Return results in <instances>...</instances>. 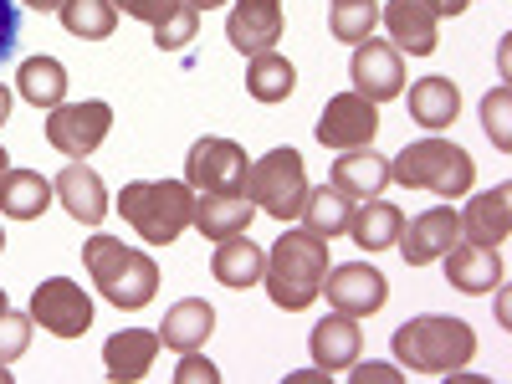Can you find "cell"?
<instances>
[{
    "instance_id": "8fae6325",
    "label": "cell",
    "mask_w": 512,
    "mask_h": 384,
    "mask_svg": "<svg viewBox=\"0 0 512 384\" xmlns=\"http://www.w3.org/2000/svg\"><path fill=\"white\" fill-rule=\"evenodd\" d=\"M379 134V103H369L364 93H338L328 98L323 118H318V144L323 149H364Z\"/></svg>"
},
{
    "instance_id": "d6986e66",
    "label": "cell",
    "mask_w": 512,
    "mask_h": 384,
    "mask_svg": "<svg viewBox=\"0 0 512 384\" xmlns=\"http://www.w3.org/2000/svg\"><path fill=\"white\" fill-rule=\"evenodd\" d=\"M154 354H159V328H123L103 344V369L113 384H134L154 369Z\"/></svg>"
},
{
    "instance_id": "83f0119b",
    "label": "cell",
    "mask_w": 512,
    "mask_h": 384,
    "mask_svg": "<svg viewBox=\"0 0 512 384\" xmlns=\"http://www.w3.org/2000/svg\"><path fill=\"white\" fill-rule=\"evenodd\" d=\"M16 93L31 103V108H57L67 103V67L57 57H26L21 72H16Z\"/></svg>"
},
{
    "instance_id": "f1b7e54d",
    "label": "cell",
    "mask_w": 512,
    "mask_h": 384,
    "mask_svg": "<svg viewBox=\"0 0 512 384\" xmlns=\"http://www.w3.org/2000/svg\"><path fill=\"white\" fill-rule=\"evenodd\" d=\"M292 88H297V67H292L277 47L251 57V67H246V93H251L256 103H287Z\"/></svg>"
},
{
    "instance_id": "7bdbcfd3",
    "label": "cell",
    "mask_w": 512,
    "mask_h": 384,
    "mask_svg": "<svg viewBox=\"0 0 512 384\" xmlns=\"http://www.w3.org/2000/svg\"><path fill=\"white\" fill-rule=\"evenodd\" d=\"M190 6H195V11H216V6H221V0H190Z\"/></svg>"
},
{
    "instance_id": "52a82bcc",
    "label": "cell",
    "mask_w": 512,
    "mask_h": 384,
    "mask_svg": "<svg viewBox=\"0 0 512 384\" xmlns=\"http://www.w3.org/2000/svg\"><path fill=\"white\" fill-rule=\"evenodd\" d=\"M246 175H251V159L236 139H216L205 134L190 144L185 154V185L200 195H246Z\"/></svg>"
},
{
    "instance_id": "ab89813d",
    "label": "cell",
    "mask_w": 512,
    "mask_h": 384,
    "mask_svg": "<svg viewBox=\"0 0 512 384\" xmlns=\"http://www.w3.org/2000/svg\"><path fill=\"white\" fill-rule=\"evenodd\" d=\"M425 6H431L436 16H461L466 6H472V0H425Z\"/></svg>"
},
{
    "instance_id": "ac0fdd59",
    "label": "cell",
    "mask_w": 512,
    "mask_h": 384,
    "mask_svg": "<svg viewBox=\"0 0 512 384\" xmlns=\"http://www.w3.org/2000/svg\"><path fill=\"white\" fill-rule=\"evenodd\" d=\"M52 195H57V205L67 210V216L77 221V226H98L103 216H108V190H103V180L93 175L82 159H72L62 175H57V185H52Z\"/></svg>"
},
{
    "instance_id": "f35d334b",
    "label": "cell",
    "mask_w": 512,
    "mask_h": 384,
    "mask_svg": "<svg viewBox=\"0 0 512 384\" xmlns=\"http://www.w3.org/2000/svg\"><path fill=\"white\" fill-rule=\"evenodd\" d=\"M349 379H354V384H400L405 374L390 369V364H374V359H369V364H359V369L349 364Z\"/></svg>"
},
{
    "instance_id": "5bb4252c",
    "label": "cell",
    "mask_w": 512,
    "mask_h": 384,
    "mask_svg": "<svg viewBox=\"0 0 512 384\" xmlns=\"http://www.w3.org/2000/svg\"><path fill=\"white\" fill-rule=\"evenodd\" d=\"M282 0H236L231 16H226V41L236 52L256 57V52H272L277 41H282Z\"/></svg>"
},
{
    "instance_id": "9a60e30c",
    "label": "cell",
    "mask_w": 512,
    "mask_h": 384,
    "mask_svg": "<svg viewBox=\"0 0 512 384\" xmlns=\"http://www.w3.org/2000/svg\"><path fill=\"white\" fill-rule=\"evenodd\" d=\"M384 31H390V47L410 52V57H431L436 41H441V16L425 6V0H390L379 11Z\"/></svg>"
},
{
    "instance_id": "484cf974",
    "label": "cell",
    "mask_w": 512,
    "mask_h": 384,
    "mask_svg": "<svg viewBox=\"0 0 512 384\" xmlns=\"http://www.w3.org/2000/svg\"><path fill=\"white\" fill-rule=\"evenodd\" d=\"M52 200H57L52 185L41 180L36 169H6V175H0V216H11V221H41Z\"/></svg>"
},
{
    "instance_id": "b9f144b4",
    "label": "cell",
    "mask_w": 512,
    "mask_h": 384,
    "mask_svg": "<svg viewBox=\"0 0 512 384\" xmlns=\"http://www.w3.org/2000/svg\"><path fill=\"white\" fill-rule=\"evenodd\" d=\"M6 118H11V88L0 82V123H6Z\"/></svg>"
},
{
    "instance_id": "4fadbf2b",
    "label": "cell",
    "mask_w": 512,
    "mask_h": 384,
    "mask_svg": "<svg viewBox=\"0 0 512 384\" xmlns=\"http://www.w3.org/2000/svg\"><path fill=\"white\" fill-rule=\"evenodd\" d=\"M461 241V216L451 205H431L425 216H415L410 226H400V256H405V267H431L441 262V256Z\"/></svg>"
},
{
    "instance_id": "e0dca14e",
    "label": "cell",
    "mask_w": 512,
    "mask_h": 384,
    "mask_svg": "<svg viewBox=\"0 0 512 384\" xmlns=\"http://www.w3.org/2000/svg\"><path fill=\"white\" fill-rule=\"evenodd\" d=\"M328 185L344 200H374V195H384V185H390V159L374 154L369 144L364 149H344L333 159V169H328Z\"/></svg>"
},
{
    "instance_id": "4dcf8cb0",
    "label": "cell",
    "mask_w": 512,
    "mask_h": 384,
    "mask_svg": "<svg viewBox=\"0 0 512 384\" xmlns=\"http://www.w3.org/2000/svg\"><path fill=\"white\" fill-rule=\"evenodd\" d=\"M57 16L82 41H108L118 31V6H113V0H62Z\"/></svg>"
},
{
    "instance_id": "7a4b0ae2",
    "label": "cell",
    "mask_w": 512,
    "mask_h": 384,
    "mask_svg": "<svg viewBox=\"0 0 512 384\" xmlns=\"http://www.w3.org/2000/svg\"><path fill=\"white\" fill-rule=\"evenodd\" d=\"M82 267H88L93 287L108 297L113 308L123 313H139L154 303V292H159V267H154V256L149 251H134V246H123L118 236H93L88 246H82Z\"/></svg>"
},
{
    "instance_id": "ffe728a7",
    "label": "cell",
    "mask_w": 512,
    "mask_h": 384,
    "mask_svg": "<svg viewBox=\"0 0 512 384\" xmlns=\"http://www.w3.org/2000/svg\"><path fill=\"white\" fill-rule=\"evenodd\" d=\"M507 231H512V185L482 190V195H472V205L461 210V241L502 246Z\"/></svg>"
},
{
    "instance_id": "1f68e13d",
    "label": "cell",
    "mask_w": 512,
    "mask_h": 384,
    "mask_svg": "<svg viewBox=\"0 0 512 384\" xmlns=\"http://www.w3.org/2000/svg\"><path fill=\"white\" fill-rule=\"evenodd\" d=\"M379 26V0H328V31L338 41H369Z\"/></svg>"
},
{
    "instance_id": "9c48e42d",
    "label": "cell",
    "mask_w": 512,
    "mask_h": 384,
    "mask_svg": "<svg viewBox=\"0 0 512 384\" xmlns=\"http://www.w3.org/2000/svg\"><path fill=\"white\" fill-rule=\"evenodd\" d=\"M31 323H41L52 338H82L93 328V297L72 277H47L31 292Z\"/></svg>"
},
{
    "instance_id": "2e32d148",
    "label": "cell",
    "mask_w": 512,
    "mask_h": 384,
    "mask_svg": "<svg viewBox=\"0 0 512 384\" xmlns=\"http://www.w3.org/2000/svg\"><path fill=\"white\" fill-rule=\"evenodd\" d=\"M441 262H446V287H456L466 297H482V292L502 287V256H497V246L456 241Z\"/></svg>"
},
{
    "instance_id": "603a6c76",
    "label": "cell",
    "mask_w": 512,
    "mask_h": 384,
    "mask_svg": "<svg viewBox=\"0 0 512 384\" xmlns=\"http://www.w3.org/2000/svg\"><path fill=\"white\" fill-rule=\"evenodd\" d=\"M210 333H216V308H210L205 297H180L159 323V344L175 349V354H190V349H205Z\"/></svg>"
},
{
    "instance_id": "7dc6e473",
    "label": "cell",
    "mask_w": 512,
    "mask_h": 384,
    "mask_svg": "<svg viewBox=\"0 0 512 384\" xmlns=\"http://www.w3.org/2000/svg\"><path fill=\"white\" fill-rule=\"evenodd\" d=\"M0 251H6V231H0Z\"/></svg>"
},
{
    "instance_id": "277c9868",
    "label": "cell",
    "mask_w": 512,
    "mask_h": 384,
    "mask_svg": "<svg viewBox=\"0 0 512 384\" xmlns=\"http://www.w3.org/2000/svg\"><path fill=\"white\" fill-rule=\"evenodd\" d=\"M118 210L149 246H175L190 231L195 190L185 180H134V185H123Z\"/></svg>"
},
{
    "instance_id": "ee69618b",
    "label": "cell",
    "mask_w": 512,
    "mask_h": 384,
    "mask_svg": "<svg viewBox=\"0 0 512 384\" xmlns=\"http://www.w3.org/2000/svg\"><path fill=\"white\" fill-rule=\"evenodd\" d=\"M6 169H11V154H6V149H0V175H6Z\"/></svg>"
},
{
    "instance_id": "f546056e",
    "label": "cell",
    "mask_w": 512,
    "mask_h": 384,
    "mask_svg": "<svg viewBox=\"0 0 512 384\" xmlns=\"http://www.w3.org/2000/svg\"><path fill=\"white\" fill-rule=\"evenodd\" d=\"M349 210H354V200H344L333 185H318V190H308V200H303V210H297V216H303V231L333 241V236L349 231Z\"/></svg>"
},
{
    "instance_id": "8992f818",
    "label": "cell",
    "mask_w": 512,
    "mask_h": 384,
    "mask_svg": "<svg viewBox=\"0 0 512 384\" xmlns=\"http://www.w3.org/2000/svg\"><path fill=\"white\" fill-rule=\"evenodd\" d=\"M246 200L272 221H292L308 200V169L297 149H272L262 159H251V175H246Z\"/></svg>"
},
{
    "instance_id": "cb8c5ba5",
    "label": "cell",
    "mask_w": 512,
    "mask_h": 384,
    "mask_svg": "<svg viewBox=\"0 0 512 384\" xmlns=\"http://www.w3.org/2000/svg\"><path fill=\"white\" fill-rule=\"evenodd\" d=\"M251 216L256 205L246 195H195V210H190V226L205 236V241H226V236H241L251 231Z\"/></svg>"
},
{
    "instance_id": "bcb514c9",
    "label": "cell",
    "mask_w": 512,
    "mask_h": 384,
    "mask_svg": "<svg viewBox=\"0 0 512 384\" xmlns=\"http://www.w3.org/2000/svg\"><path fill=\"white\" fill-rule=\"evenodd\" d=\"M6 308H11V303H6V287H0V313H6Z\"/></svg>"
},
{
    "instance_id": "7c38bea8",
    "label": "cell",
    "mask_w": 512,
    "mask_h": 384,
    "mask_svg": "<svg viewBox=\"0 0 512 384\" xmlns=\"http://www.w3.org/2000/svg\"><path fill=\"white\" fill-rule=\"evenodd\" d=\"M349 82L354 93H364L369 103H390L405 93V57L390 47V41H359L354 62H349Z\"/></svg>"
},
{
    "instance_id": "30bf717a",
    "label": "cell",
    "mask_w": 512,
    "mask_h": 384,
    "mask_svg": "<svg viewBox=\"0 0 512 384\" xmlns=\"http://www.w3.org/2000/svg\"><path fill=\"white\" fill-rule=\"evenodd\" d=\"M323 292H328V308L333 313H349V318H369L390 303V282L374 262H344V267H328L323 277Z\"/></svg>"
},
{
    "instance_id": "d6a6232c",
    "label": "cell",
    "mask_w": 512,
    "mask_h": 384,
    "mask_svg": "<svg viewBox=\"0 0 512 384\" xmlns=\"http://www.w3.org/2000/svg\"><path fill=\"white\" fill-rule=\"evenodd\" d=\"M482 128H487V139L502 154L512 149V88H507V82H497V88L482 98Z\"/></svg>"
},
{
    "instance_id": "44dd1931",
    "label": "cell",
    "mask_w": 512,
    "mask_h": 384,
    "mask_svg": "<svg viewBox=\"0 0 512 384\" xmlns=\"http://www.w3.org/2000/svg\"><path fill=\"white\" fill-rule=\"evenodd\" d=\"M308 349H313V364H318L323 374H333V369H349V364H359V349H364L359 318H349V313H328V318H323V323L313 328Z\"/></svg>"
},
{
    "instance_id": "d590c367",
    "label": "cell",
    "mask_w": 512,
    "mask_h": 384,
    "mask_svg": "<svg viewBox=\"0 0 512 384\" xmlns=\"http://www.w3.org/2000/svg\"><path fill=\"white\" fill-rule=\"evenodd\" d=\"M118 6V16H134V21H149V26H159L169 11H180L185 0H113Z\"/></svg>"
},
{
    "instance_id": "74e56055",
    "label": "cell",
    "mask_w": 512,
    "mask_h": 384,
    "mask_svg": "<svg viewBox=\"0 0 512 384\" xmlns=\"http://www.w3.org/2000/svg\"><path fill=\"white\" fill-rule=\"evenodd\" d=\"M21 0H0V62L16 52V36H21Z\"/></svg>"
},
{
    "instance_id": "60d3db41",
    "label": "cell",
    "mask_w": 512,
    "mask_h": 384,
    "mask_svg": "<svg viewBox=\"0 0 512 384\" xmlns=\"http://www.w3.org/2000/svg\"><path fill=\"white\" fill-rule=\"evenodd\" d=\"M21 6H31V11L47 16V11H62V0H21Z\"/></svg>"
},
{
    "instance_id": "6da1fadb",
    "label": "cell",
    "mask_w": 512,
    "mask_h": 384,
    "mask_svg": "<svg viewBox=\"0 0 512 384\" xmlns=\"http://www.w3.org/2000/svg\"><path fill=\"white\" fill-rule=\"evenodd\" d=\"M323 277H328V241L313 231H282L267 251V297L287 313H303L323 297Z\"/></svg>"
},
{
    "instance_id": "3957f363",
    "label": "cell",
    "mask_w": 512,
    "mask_h": 384,
    "mask_svg": "<svg viewBox=\"0 0 512 384\" xmlns=\"http://www.w3.org/2000/svg\"><path fill=\"white\" fill-rule=\"evenodd\" d=\"M477 354V333L466 318L446 313H420L395 328V359L415 374H456Z\"/></svg>"
},
{
    "instance_id": "5b68a950",
    "label": "cell",
    "mask_w": 512,
    "mask_h": 384,
    "mask_svg": "<svg viewBox=\"0 0 512 384\" xmlns=\"http://www.w3.org/2000/svg\"><path fill=\"white\" fill-rule=\"evenodd\" d=\"M390 180H400L405 190H431L441 200H461L477 180V164L451 139H415L390 159Z\"/></svg>"
},
{
    "instance_id": "7402d4cb",
    "label": "cell",
    "mask_w": 512,
    "mask_h": 384,
    "mask_svg": "<svg viewBox=\"0 0 512 384\" xmlns=\"http://www.w3.org/2000/svg\"><path fill=\"white\" fill-rule=\"evenodd\" d=\"M210 272H216V282H221V287L246 292V287L262 282V272H267V251L251 241V231L226 236V241H216V256H210Z\"/></svg>"
},
{
    "instance_id": "4316f807",
    "label": "cell",
    "mask_w": 512,
    "mask_h": 384,
    "mask_svg": "<svg viewBox=\"0 0 512 384\" xmlns=\"http://www.w3.org/2000/svg\"><path fill=\"white\" fill-rule=\"evenodd\" d=\"M400 226H405V216H400V205H390V200H359L354 210H349V236H354V246H364V251H384V246H395L400 241Z\"/></svg>"
},
{
    "instance_id": "e575fe53",
    "label": "cell",
    "mask_w": 512,
    "mask_h": 384,
    "mask_svg": "<svg viewBox=\"0 0 512 384\" xmlns=\"http://www.w3.org/2000/svg\"><path fill=\"white\" fill-rule=\"evenodd\" d=\"M31 313H16V308H6L0 313V364H16L21 354H26V344H31Z\"/></svg>"
},
{
    "instance_id": "d4e9b609",
    "label": "cell",
    "mask_w": 512,
    "mask_h": 384,
    "mask_svg": "<svg viewBox=\"0 0 512 384\" xmlns=\"http://www.w3.org/2000/svg\"><path fill=\"white\" fill-rule=\"evenodd\" d=\"M405 108L420 128H431V134H441V128H451L461 118V88L451 77H420L410 82V93H405Z\"/></svg>"
},
{
    "instance_id": "f6af8a7d",
    "label": "cell",
    "mask_w": 512,
    "mask_h": 384,
    "mask_svg": "<svg viewBox=\"0 0 512 384\" xmlns=\"http://www.w3.org/2000/svg\"><path fill=\"white\" fill-rule=\"evenodd\" d=\"M0 384H11V369L6 364H0Z\"/></svg>"
},
{
    "instance_id": "ba28073f",
    "label": "cell",
    "mask_w": 512,
    "mask_h": 384,
    "mask_svg": "<svg viewBox=\"0 0 512 384\" xmlns=\"http://www.w3.org/2000/svg\"><path fill=\"white\" fill-rule=\"evenodd\" d=\"M113 128V108L103 98L93 103H57L47 113V144L62 154V159H88Z\"/></svg>"
},
{
    "instance_id": "836d02e7",
    "label": "cell",
    "mask_w": 512,
    "mask_h": 384,
    "mask_svg": "<svg viewBox=\"0 0 512 384\" xmlns=\"http://www.w3.org/2000/svg\"><path fill=\"white\" fill-rule=\"evenodd\" d=\"M195 31H200V11L185 0L180 11H169V16L154 26V47H159V52H185L190 41H195Z\"/></svg>"
},
{
    "instance_id": "8d00e7d4",
    "label": "cell",
    "mask_w": 512,
    "mask_h": 384,
    "mask_svg": "<svg viewBox=\"0 0 512 384\" xmlns=\"http://www.w3.org/2000/svg\"><path fill=\"white\" fill-rule=\"evenodd\" d=\"M175 384H221V369L210 364L200 349L180 354V369H175Z\"/></svg>"
}]
</instances>
